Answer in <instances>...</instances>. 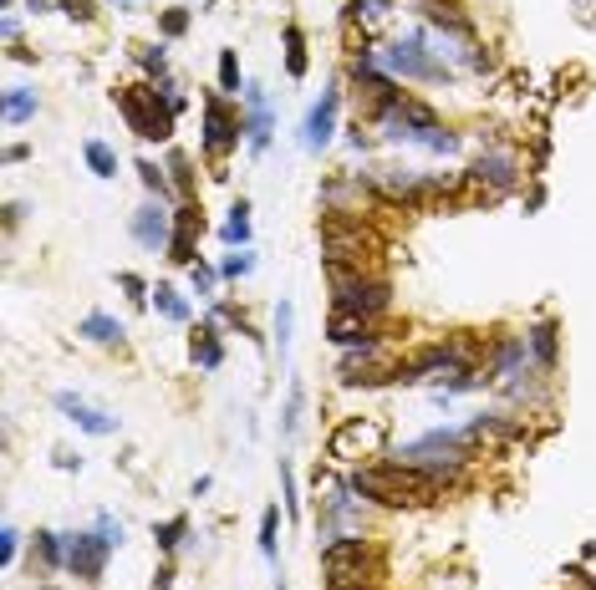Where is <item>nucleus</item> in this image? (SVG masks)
<instances>
[{
	"label": "nucleus",
	"instance_id": "f257e3e1",
	"mask_svg": "<svg viewBox=\"0 0 596 590\" xmlns=\"http://www.w3.org/2000/svg\"><path fill=\"white\" fill-rule=\"evenodd\" d=\"M438 488H444V479H433V473H423V468H413V464H398V458L352 473V494H362V499H372V504H383V509L429 504Z\"/></svg>",
	"mask_w": 596,
	"mask_h": 590
},
{
	"label": "nucleus",
	"instance_id": "f03ea898",
	"mask_svg": "<svg viewBox=\"0 0 596 590\" xmlns=\"http://www.w3.org/2000/svg\"><path fill=\"white\" fill-rule=\"evenodd\" d=\"M112 102H118V112H123L128 127H133L143 142H164L168 133H174V118L184 112V92H174V87H164V92H148V87H118Z\"/></svg>",
	"mask_w": 596,
	"mask_h": 590
},
{
	"label": "nucleus",
	"instance_id": "7ed1b4c3",
	"mask_svg": "<svg viewBox=\"0 0 596 590\" xmlns=\"http://www.w3.org/2000/svg\"><path fill=\"white\" fill-rule=\"evenodd\" d=\"M331 280V310H352V316H383L392 305V285L383 275H368L357 264H342V260H321Z\"/></svg>",
	"mask_w": 596,
	"mask_h": 590
},
{
	"label": "nucleus",
	"instance_id": "20e7f679",
	"mask_svg": "<svg viewBox=\"0 0 596 590\" xmlns=\"http://www.w3.org/2000/svg\"><path fill=\"white\" fill-rule=\"evenodd\" d=\"M383 133L392 142H418L429 153H459V133H449L433 107H423V102H413V97H403L398 107L383 112Z\"/></svg>",
	"mask_w": 596,
	"mask_h": 590
},
{
	"label": "nucleus",
	"instance_id": "39448f33",
	"mask_svg": "<svg viewBox=\"0 0 596 590\" xmlns=\"http://www.w3.org/2000/svg\"><path fill=\"white\" fill-rule=\"evenodd\" d=\"M469 458H474V443L464 438V433H429V438H418V443L398 448V464L423 468V473H433V479H453Z\"/></svg>",
	"mask_w": 596,
	"mask_h": 590
},
{
	"label": "nucleus",
	"instance_id": "423d86ee",
	"mask_svg": "<svg viewBox=\"0 0 596 590\" xmlns=\"http://www.w3.org/2000/svg\"><path fill=\"white\" fill-rule=\"evenodd\" d=\"M372 61L388 72V77H413V81H449V66L438 61V51H429V36L413 31V36H398L392 46L372 51Z\"/></svg>",
	"mask_w": 596,
	"mask_h": 590
},
{
	"label": "nucleus",
	"instance_id": "0eeeda50",
	"mask_svg": "<svg viewBox=\"0 0 596 590\" xmlns=\"http://www.w3.org/2000/svg\"><path fill=\"white\" fill-rule=\"evenodd\" d=\"M321 260H342V264H357V270H368V260L383 249V240L372 234L362 219H352V214H327L321 219Z\"/></svg>",
	"mask_w": 596,
	"mask_h": 590
},
{
	"label": "nucleus",
	"instance_id": "6e6552de",
	"mask_svg": "<svg viewBox=\"0 0 596 590\" xmlns=\"http://www.w3.org/2000/svg\"><path fill=\"white\" fill-rule=\"evenodd\" d=\"M321 570H327L331 590H352V586H372V549L368 540H352V534H337L331 545H321Z\"/></svg>",
	"mask_w": 596,
	"mask_h": 590
},
{
	"label": "nucleus",
	"instance_id": "1a4fd4ad",
	"mask_svg": "<svg viewBox=\"0 0 596 590\" xmlns=\"http://www.w3.org/2000/svg\"><path fill=\"white\" fill-rule=\"evenodd\" d=\"M383 448H388V427L377 423V418H347L327 438V453L337 464H362V458H377Z\"/></svg>",
	"mask_w": 596,
	"mask_h": 590
},
{
	"label": "nucleus",
	"instance_id": "9d476101",
	"mask_svg": "<svg viewBox=\"0 0 596 590\" xmlns=\"http://www.w3.org/2000/svg\"><path fill=\"white\" fill-rule=\"evenodd\" d=\"M66 540V570L77 575V580H97L103 575V565H107V534H62Z\"/></svg>",
	"mask_w": 596,
	"mask_h": 590
},
{
	"label": "nucleus",
	"instance_id": "9b49d317",
	"mask_svg": "<svg viewBox=\"0 0 596 590\" xmlns=\"http://www.w3.org/2000/svg\"><path fill=\"white\" fill-rule=\"evenodd\" d=\"M240 118H229V107H225V97L220 92H209L205 97V148L214 153V158H225L229 148L240 142Z\"/></svg>",
	"mask_w": 596,
	"mask_h": 590
},
{
	"label": "nucleus",
	"instance_id": "f8f14e48",
	"mask_svg": "<svg viewBox=\"0 0 596 590\" xmlns=\"http://www.w3.org/2000/svg\"><path fill=\"white\" fill-rule=\"evenodd\" d=\"M327 336H331V346H342V351H357V346H383V336H377L372 316H352V310H331Z\"/></svg>",
	"mask_w": 596,
	"mask_h": 590
},
{
	"label": "nucleus",
	"instance_id": "ddd939ff",
	"mask_svg": "<svg viewBox=\"0 0 596 590\" xmlns=\"http://www.w3.org/2000/svg\"><path fill=\"white\" fill-rule=\"evenodd\" d=\"M337 107H342V92L337 87H327L321 92V102L306 112V127H301V142H306L311 153H321L331 142V133H337Z\"/></svg>",
	"mask_w": 596,
	"mask_h": 590
},
{
	"label": "nucleus",
	"instance_id": "4468645a",
	"mask_svg": "<svg viewBox=\"0 0 596 590\" xmlns=\"http://www.w3.org/2000/svg\"><path fill=\"white\" fill-rule=\"evenodd\" d=\"M245 107H250L245 138H250V148H255V153H266V148H270V133H275V118H270V107H266L260 81H250V87H245Z\"/></svg>",
	"mask_w": 596,
	"mask_h": 590
},
{
	"label": "nucleus",
	"instance_id": "2eb2a0df",
	"mask_svg": "<svg viewBox=\"0 0 596 590\" xmlns=\"http://www.w3.org/2000/svg\"><path fill=\"white\" fill-rule=\"evenodd\" d=\"M474 179L484 183L490 194H510L515 183H520V163H515V153H484V158L474 163Z\"/></svg>",
	"mask_w": 596,
	"mask_h": 590
},
{
	"label": "nucleus",
	"instance_id": "dca6fc26",
	"mask_svg": "<svg viewBox=\"0 0 596 590\" xmlns=\"http://www.w3.org/2000/svg\"><path fill=\"white\" fill-rule=\"evenodd\" d=\"M57 407H62V412L82 427V433H97V438L118 433V418H112V412H103V407H87L82 397H72V392H57Z\"/></svg>",
	"mask_w": 596,
	"mask_h": 590
},
{
	"label": "nucleus",
	"instance_id": "f3484780",
	"mask_svg": "<svg viewBox=\"0 0 596 590\" xmlns=\"http://www.w3.org/2000/svg\"><path fill=\"white\" fill-rule=\"evenodd\" d=\"M133 240L143 244V249H168V214H164V203H143L138 214H133Z\"/></svg>",
	"mask_w": 596,
	"mask_h": 590
},
{
	"label": "nucleus",
	"instance_id": "a211bd4d",
	"mask_svg": "<svg viewBox=\"0 0 596 590\" xmlns=\"http://www.w3.org/2000/svg\"><path fill=\"white\" fill-rule=\"evenodd\" d=\"M194 229H199V209L184 203V209L174 214V240H168V255H174L179 264H199L194 260Z\"/></svg>",
	"mask_w": 596,
	"mask_h": 590
},
{
	"label": "nucleus",
	"instance_id": "6ab92c4d",
	"mask_svg": "<svg viewBox=\"0 0 596 590\" xmlns=\"http://www.w3.org/2000/svg\"><path fill=\"white\" fill-rule=\"evenodd\" d=\"M525 341H530L535 366H540V372H551V366H555V326H551V321L530 326V331H525Z\"/></svg>",
	"mask_w": 596,
	"mask_h": 590
},
{
	"label": "nucleus",
	"instance_id": "aec40b11",
	"mask_svg": "<svg viewBox=\"0 0 596 590\" xmlns=\"http://www.w3.org/2000/svg\"><path fill=\"white\" fill-rule=\"evenodd\" d=\"M77 331H82L87 341H97V346H112V341H123V326L112 321V316H103V310H92V316H87V321L77 326Z\"/></svg>",
	"mask_w": 596,
	"mask_h": 590
},
{
	"label": "nucleus",
	"instance_id": "412c9836",
	"mask_svg": "<svg viewBox=\"0 0 596 590\" xmlns=\"http://www.w3.org/2000/svg\"><path fill=\"white\" fill-rule=\"evenodd\" d=\"M36 118V92L31 87H11L5 92V122L16 127V122H31Z\"/></svg>",
	"mask_w": 596,
	"mask_h": 590
},
{
	"label": "nucleus",
	"instance_id": "4be33fe9",
	"mask_svg": "<svg viewBox=\"0 0 596 590\" xmlns=\"http://www.w3.org/2000/svg\"><path fill=\"white\" fill-rule=\"evenodd\" d=\"M153 305L164 310L168 321H179V326L189 321V301L179 295V290H174V285H153Z\"/></svg>",
	"mask_w": 596,
	"mask_h": 590
},
{
	"label": "nucleus",
	"instance_id": "5701e85b",
	"mask_svg": "<svg viewBox=\"0 0 596 590\" xmlns=\"http://www.w3.org/2000/svg\"><path fill=\"white\" fill-rule=\"evenodd\" d=\"M87 163H92V173H97V179H112V173H118V153H112V148H107V142H97V138H87Z\"/></svg>",
	"mask_w": 596,
	"mask_h": 590
},
{
	"label": "nucleus",
	"instance_id": "b1692460",
	"mask_svg": "<svg viewBox=\"0 0 596 590\" xmlns=\"http://www.w3.org/2000/svg\"><path fill=\"white\" fill-rule=\"evenodd\" d=\"M286 72L306 77V36H301V26H286Z\"/></svg>",
	"mask_w": 596,
	"mask_h": 590
},
{
	"label": "nucleus",
	"instance_id": "393cba45",
	"mask_svg": "<svg viewBox=\"0 0 596 590\" xmlns=\"http://www.w3.org/2000/svg\"><path fill=\"white\" fill-rule=\"evenodd\" d=\"M194 362L205 366V372H214V366L225 362V346H220L214 331H199V336H194Z\"/></svg>",
	"mask_w": 596,
	"mask_h": 590
},
{
	"label": "nucleus",
	"instance_id": "a878e982",
	"mask_svg": "<svg viewBox=\"0 0 596 590\" xmlns=\"http://www.w3.org/2000/svg\"><path fill=\"white\" fill-rule=\"evenodd\" d=\"M225 240L229 244H250V203L240 199L235 209H229V219H225Z\"/></svg>",
	"mask_w": 596,
	"mask_h": 590
},
{
	"label": "nucleus",
	"instance_id": "bb28decb",
	"mask_svg": "<svg viewBox=\"0 0 596 590\" xmlns=\"http://www.w3.org/2000/svg\"><path fill=\"white\" fill-rule=\"evenodd\" d=\"M138 179H143V188H148V194H159V199H164V194H168V179H164V168H159V163H138Z\"/></svg>",
	"mask_w": 596,
	"mask_h": 590
},
{
	"label": "nucleus",
	"instance_id": "cd10ccee",
	"mask_svg": "<svg viewBox=\"0 0 596 590\" xmlns=\"http://www.w3.org/2000/svg\"><path fill=\"white\" fill-rule=\"evenodd\" d=\"M220 87L240 92V61H235V51H220Z\"/></svg>",
	"mask_w": 596,
	"mask_h": 590
},
{
	"label": "nucleus",
	"instance_id": "c85d7f7f",
	"mask_svg": "<svg viewBox=\"0 0 596 590\" xmlns=\"http://www.w3.org/2000/svg\"><path fill=\"white\" fill-rule=\"evenodd\" d=\"M275 525H281V514L266 509V519H260V555H266V560H275Z\"/></svg>",
	"mask_w": 596,
	"mask_h": 590
},
{
	"label": "nucleus",
	"instance_id": "c756f323",
	"mask_svg": "<svg viewBox=\"0 0 596 590\" xmlns=\"http://www.w3.org/2000/svg\"><path fill=\"white\" fill-rule=\"evenodd\" d=\"M184 519H168V525H159V529H153V540H159V549H174V545H179V540H184Z\"/></svg>",
	"mask_w": 596,
	"mask_h": 590
},
{
	"label": "nucleus",
	"instance_id": "7c9ffc66",
	"mask_svg": "<svg viewBox=\"0 0 596 590\" xmlns=\"http://www.w3.org/2000/svg\"><path fill=\"white\" fill-rule=\"evenodd\" d=\"M159 31H164L168 41H174V36H184V31H189V11H184V5H179V11H164Z\"/></svg>",
	"mask_w": 596,
	"mask_h": 590
},
{
	"label": "nucleus",
	"instance_id": "2f4dec72",
	"mask_svg": "<svg viewBox=\"0 0 596 590\" xmlns=\"http://www.w3.org/2000/svg\"><path fill=\"white\" fill-rule=\"evenodd\" d=\"M250 270H255V255H250V249H240V255H229V260H225V270H220V275H225V280H240V275H250Z\"/></svg>",
	"mask_w": 596,
	"mask_h": 590
},
{
	"label": "nucleus",
	"instance_id": "473e14b6",
	"mask_svg": "<svg viewBox=\"0 0 596 590\" xmlns=\"http://www.w3.org/2000/svg\"><path fill=\"white\" fill-rule=\"evenodd\" d=\"M275 341H281V351L290 346V301L275 305Z\"/></svg>",
	"mask_w": 596,
	"mask_h": 590
},
{
	"label": "nucleus",
	"instance_id": "72a5a7b5",
	"mask_svg": "<svg viewBox=\"0 0 596 590\" xmlns=\"http://www.w3.org/2000/svg\"><path fill=\"white\" fill-rule=\"evenodd\" d=\"M281 499H286V509L296 514V473H290L286 458H281Z\"/></svg>",
	"mask_w": 596,
	"mask_h": 590
},
{
	"label": "nucleus",
	"instance_id": "f704fd0d",
	"mask_svg": "<svg viewBox=\"0 0 596 590\" xmlns=\"http://www.w3.org/2000/svg\"><path fill=\"white\" fill-rule=\"evenodd\" d=\"M118 285H123V290H128V295H133V301H138V305H143L148 295H153V290H148V285L138 280V275H128V270H123V275H118Z\"/></svg>",
	"mask_w": 596,
	"mask_h": 590
},
{
	"label": "nucleus",
	"instance_id": "c9c22d12",
	"mask_svg": "<svg viewBox=\"0 0 596 590\" xmlns=\"http://www.w3.org/2000/svg\"><path fill=\"white\" fill-rule=\"evenodd\" d=\"M62 11L66 16H77V20H92L97 16V0H62Z\"/></svg>",
	"mask_w": 596,
	"mask_h": 590
},
{
	"label": "nucleus",
	"instance_id": "e433bc0d",
	"mask_svg": "<svg viewBox=\"0 0 596 590\" xmlns=\"http://www.w3.org/2000/svg\"><path fill=\"white\" fill-rule=\"evenodd\" d=\"M16 549H21V534H16V529L5 525V534H0V560L11 565V560H16Z\"/></svg>",
	"mask_w": 596,
	"mask_h": 590
},
{
	"label": "nucleus",
	"instance_id": "4c0bfd02",
	"mask_svg": "<svg viewBox=\"0 0 596 590\" xmlns=\"http://www.w3.org/2000/svg\"><path fill=\"white\" fill-rule=\"evenodd\" d=\"M168 173L179 179V188H189V158L184 153H168Z\"/></svg>",
	"mask_w": 596,
	"mask_h": 590
},
{
	"label": "nucleus",
	"instance_id": "58836bf2",
	"mask_svg": "<svg viewBox=\"0 0 596 590\" xmlns=\"http://www.w3.org/2000/svg\"><path fill=\"white\" fill-rule=\"evenodd\" d=\"M301 423V387H290V397H286V433Z\"/></svg>",
	"mask_w": 596,
	"mask_h": 590
},
{
	"label": "nucleus",
	"instance_id": "ea45409f",
	"mask_svg": "<svg viewBox=\"0 0 596 590\" xmlns=\"http://www.w3.org/2000/svg\"><path fill=\"white\" fill-rule=\"evenodd\" d=\"M138 61H143L148 72H164V51L159 46H138Z\"/></svg>",
	"mask_w": 596,
	"mask_h": 590
},
{
	"label": "nucleus",
	"instance_id": "a19ab883",
	"mask_svg": "<svg viewBox=\"0 0 596 590\" xmlns=\"http://www.w3.org/2000/svg\"><path fill=\"white\" fill-rule=\"evenodd\" d=\"M189 270H194V285H199V295H209V290H214V270H209V264H189Z\"/></svg>",
	"mask_w": 596,
	"mask_h": 590
},
{
	"label": "nucleus",
	"instance_id": "79ce46f5",
	"mask_svg": "<svg viewBox=\"0 0 596 590\" xmlns=\"http://www.w3.org/2000/svg\"><path fill=\"white\" fill-rule=\"evenodd\" d=\"M26 153H31V148H26V142H11V148H5V163H21Z\"/></svg>",
	"mask_w": 596,
	"mask_h": 590
},
{
	"label": "nucleus",
	"instance_id": "37998d69",
	"mask_svg": "<svg viewBox=\"0 0 596 590\" xmlns=\"http://www.w3.org/2000/svg\"><path fill=\"white\" fill-rule=\"evenodd\" d=\"M26 5H31V11H36V16H42V11H57V5H62V0H26Z\"/></svg>",
	"mask_w": 596,
	"mask_h": 590
},
{
	"label": "nucleus",
	"instance_id": "c03bdc74",
	"mask_svg": "<svg viewBox=\"0 0 596 590\" xmlns=\"http://www.w3.org/2000/svg\"><path fill=\"white\" fill-rule=\"evenodd\" d=\"M418 5H459V0H418Z\"/></svg>",
	"mask_w": 596,
	"mask_h": 590
},
{
	"label": "nucleus",
	"instance_id": "a18cd8bd",
	"mask_svg": "<svg viewBox=\"0 0 596 590\" xmlns=\"http://www.w3.org/2000/svg\"><path fill=\"white\" fill-rule=\"evenodd\" d=\"M352 590H372V586H352Z\"/></svg>",
	"mask_w": 596,
	"mask_h": 590
},
{
	"label": "nucleus",
	"instance_id": "49530a36",
	"mask_svg": "<svg viewBox=\"0 0 596 590\" xmlns=\"http://www.w3.org/2000/svg\"><path fill=\"white\" fill-rule=\"evenodd\" d=\"M281 590H286V586H281Z\"/></svg>",
	"mask_w": 596,
	"mask_h": 590
}]
</instances>
